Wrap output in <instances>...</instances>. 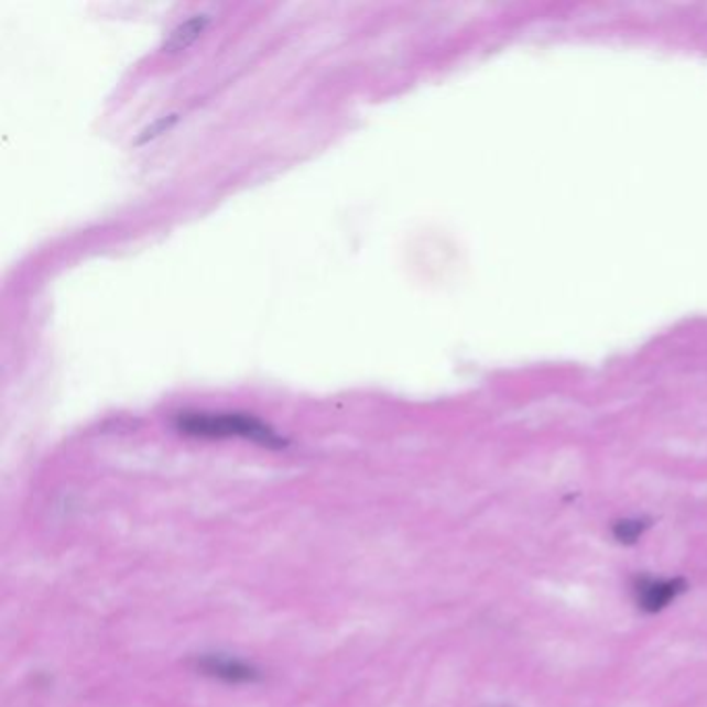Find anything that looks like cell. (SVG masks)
Segmentation results:
<instances>
[{"instance_id":"cell-1","label":"cell","mask_w":707,"mask_h":707,"mask_svg":"<svg viewBox=\"0 0 707 707\" xmlns=\"http://www.w3.org/2000/svg\"><path fill=\"white\" fill-rule=\"evenodd\" d=\"M178 432L194 438H243L265 448H284L283 436L248 413H181L175 420Z\"/></svg>"},{"instance_id":"cell-2","label":"cell","mask_w":707,"mask_h":707,"mask_svg":"<svg viewBox=\"0 0 707 707\" xmlns=\"http://www.w3.org/2000/svg\"><path fill=\"white\" fill-rule=\"evenodd\" d=\"M195 668L210 676V678H218L225 683H255L260 681V671L249 664L246 660H239L235 655L229 654H204L195 657Z\"/></svg>"},{"instance_id":"cell-3","label":"cell","mask_w":707,"mask_h":707,"mask_svg":"<svg viewBox=\"0 0 707 707\" xmlns=\"http://www.w3.org/2000/svg\"><path fill=\"white\" fill-rule=\"evenodd\" d=\"M687 589L689 585L681 577H674V579L641 577L635 584L637 603L641 610L655 614L676 600L681 594H685Z\"/></svg>"},{"instance_id":"cell-4","label":"cell","mask_w":707,"mask_h":707,"mask_svg":"<svg viewBox=\"0 0 707 707\" xmlns=\"http://www.w3.org/2000/svg\"><path fill=\"white\" fill-rule=\"evenodd\" d=\"M208 23H210V18L206 13H197L194 18L178 23L177 28L171 32V36L166 37L162 51L173 54L189 48L195 40L204 34Z\"/></svg>"},{"instance_id":"cell-5","label":"cell","mask_w":707,"mask_h":707,"mask_svg":"<svg viewBox=\"0 0 707 707\" xmlns=\"http://www.w3.org/2000/svg\"><path fill=\"white\" fill-rule=\"evenodd\" d=\"M652 527V521L650 519H639V516H635V519H620V521H617L614 525H612V535H614V540L617 542H620V544H624V546H631V544H635L637 540L645 533V531L650 530Z\"/></svg>"},{"instance_id":"cell-6","label":"cell","mask_w":707,"mask_h":707,"mask_svg":"<svg viewBox=\"0 0 707 707\" xmlns=\"http://www.w3.org/2000/svg\"><path fill=\"white\" fill-rule=\"evenodd\" d=\"M177 121V115H168V117H160L156 123L150 124L145 131H143L142 138H140V143L150 142L154 138H159L162 133H166L173 124Z\"/></svg>"}]
</instances>
